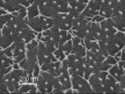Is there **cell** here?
Returning a JSON list of instances; mask_svg holds the SVG:
<instances>
[{
  "label": "cell",
  "instance_id": "7c38bea8",
  "mask_svg": "<svg viewBox=\"0 0 125 94\" xmlns=\"http://www.w3.org/2000/svg\"><path fill=\"white\" fill-rule=\"evenodd\" d=\"M102 3L101 0H90L80 14V16L92 20L94 16L99 14Z\"/></svg>",
  "mask_w": 125,
  "mask_h": 94
},
{
  "label": "cell",
  "instance_id": "e575fe53",
  "mask_svg": "<svg viewBox=\"0 0 125 94\" xmlns=\"http://www.w3.org/2000/svg\"></svg>",
  "mask_w": 125,
  "mask_h": 94
},
{
  "label": "cell",
  "instance_id": "5bb4252c",
  "mask_svg": "<svg viewBox=\"0 0 125 94\" xmlns=\"http://www.w3.org/2000/svg\"><path fill=\"white\" fill-rule=\"evenodd\" d=\"M100 26L105 40L115 35L118 31L115 23L110 18H105L100 23Z\"/></svg>",
  "mask_w": 125,
  "mask_h": 94
},
{
  "label": "cell",
  "instance_id": "6da1fadb",
  "mask_svg": "<svg viewBox=\"0 0 125 94\" xmlns=\"http://www.w3.org/2000/svg\"><path fill=\"white\" fill-rule=\"evenodd\" d=\"M73 35L71 32L65 31L53 26L38 34V40L47 42L53 45L57 49L59 46L72 39Z\"/></svg>",
  "mask_w": 125,
  "mask_h": 94
},
{
  "label": "cell",
  "instance_id": "52a82bcc",
  "mask_svg": "<svg viewBox=\"0 0 125 94\" xmlns=\"http://www.w3.org/2000/svg\"><path fill=\"white\" fill-rule=\"evenodd\" d=\"M91 23V19L80 15L74 19L71 32L73 36L84 39L89 32Z\"/></svg>",
  "mask_w": 125,
  "mask_h": 94
},
{
  "label": "cell",
  "instance_id": "cb8c5ba5",
  "mask_svg": "<svg viewBox=\"0 0 125 94\" xmlns=\"http://www.w3.org/2000/svg\"><path fill=\"white\" fill-rule=\"evenodd\" d=\"M109 73L118 81L125 74V70L118 62L112 66L108 70Z\"/></svg>",
  "mask_w": 125,
  "mask_h": 94
},
{
  "label": "cell",
  "instance_id": "e0dca14e",
  "mask_svg": "<svg viewBox=\"0 0 125 94\" xmlns=\"http://www.w3.org/2000/svg\"><path fill=\"white\" fill-rule=\"evenodd\" d=\"M103 93H120L119 82L109 73L104 83Z\"/></svg>",
  "mask_w": 125,
  "mask_h": 94
},
{
  "label": "cell",
  "instance_id": "8fae6325",
  "mask_svg": "<svg viewBox=\"0 0 125 94\" xmlns=\"http://www.w3.org/2000/svg\"><path fill=\"white\" fill-rule=\"evenodd\" d=\"M54 26L71 32L74 18L69 12L58 13L53 18Z\"/></svg>",
  "mask_w": 125,
  "mask_h": 94
},
{
  "label": "cell",
  "instance_id": "30bf717a",
  "mask_svg": "<svg viewBox=\"0 0 125 94\" xmlns=\"http://www.w3.org/2000/svg\"><path fill=\"white\" fill-rule=\"evenodd\" d=\"M109 74L108 71H99L90 76L88 82L95 93H103L104 85Z\"/></svg>",
  "mask_w": 125,
  "mask_h": 94
},
{
  "label": "cell",
  "instance_id": "1f68e13d",
  "mask_svg": "<svg viewBox=\"0 0 125 94\" xmlns=\"http://www.w3.org/2000/svg\"><path fill=\"white\" fill-rule=\"evenodd\" d=\"M118 62L123 67L125 70V61H120Z\"/></svg>",
  "mask_w": 125,
  "mask_h": 94
},
{
  "label": "cell",
  "instance_id": "5b68a950",
  "mask_svg": "<svg viewBox=\"0 0 125 94\" xmlns=\"http://www.w3.org/2000/svg\"><path fill=\"white\" fill-rule=\"evenodd\" d=\"M27 24L31 29L38 34L54 26L53 18L39 14L27 20Z\"/></svg>",
  "mask_w": 125,
  "mask_h": 94
},
{
  "label": "cell",
  "instance_id": "ffe728a7",
  "mask_svg": "<svg viewBox=\"0 0 125 94\" xmlns=\"http://www.w3.org/2000/svg\"><path fill=\"white\" fill-rule=\"evenodd\" d=\"M61 63L62 61L58 60L44 64L40 67V70L47 72L56 77L59 74Z\"/></svg>",
  "mask_w": 125,
  "mask_h": 94
},
{
  "label": "cell",
  "instance_id": "836d02e7",
  "mask_svg": "<svg viewBox=\"0 0 125 94\" xmlns=\"http://www.w3.org/2000/svg\"></svg>",
  "mask_w": 125,
  "mask_h": 94
},
{
  "label": "cell",
  "instance_id": "d6a6232c",
  "mask_svg": "<svg viewBox=\"0 0 125 94\" xmlns=\"http://www.w3.org/2000/svg\"><path fill=\"white\" fill-rule=\"evenodd\" d=\"M102 2H104V1H105L107 0H101Z\"/></svg>",
  "mask_w": 125,
  "mask_h": 94
},
{
  "label": "cell",
  "instance_id": "9a60e30c",
  "mask_svg": "<svg viewBox=\"0 0 125 94\" xmlns=\"http://www.w3.org/2000/svg\"><path fill=\"white\" fill-rule=\"evenodd\" d=\"M72 49L71 54H75L80 57H85L87 50L83 39L73 36L72 38Z\"/></svg>",
  "mask_w": 125,
  "mask_h": 94
},
{
  "label": "cell",
  "instance_id": "4316f807",
  "mask_svg": "<svg viewBox=\"0 0 125 94\" xmlns=\"http://www.w3.org/2000/svg\"><path fill=\"white\" fill-rule=\"evenodd\" d=\"M27 9V19H30L40 14L38 6L35 3Z\"/></svg>",
  "mask_w": 125,
  "mask_h": 94
},
{
  "label": "cell",
  "instance_id": "2e32d148",
  "mask_svg": "<svg viewBox=\"0 0 125 94\" xmlns=\"http://www.w3.org/2000/svg\"><path fill=\"white\" fill-rule=\"evenodd\" d=\"M84 39L104 41L105 39L101 29L100 23L91 22L89 32Z\"/></svg>",
  "mask_w": 125,
  "mask_h": 94
},
{
  "label": "cell",
  "instance_id": "f1b7e54d",
  "mask_svg": "<svg viewBox=\"0 0 125 94\" xmlns=\"http://www.w3.org/2000/svg\"><path fill=\"white\" fill-rule=\"evenodd\" d=\"M120 93H125V74L122 76L119 80Z\"/></svg>",
  "mask_w": 125,
  "mask_h": 94
},
{
  "label": "cell",
  "instance_id": "7402d4cb",
  "mask_svg": "<svg viewBox=\"0 0 125 94\" xmlns=\"http://www.w3.org/2000/svg\"><path fill=\"white\" fill-rule=\"evenodd\" d=\"M111 18L115 23L118 31L125 32V12L113 13Z\"/></svg>",
  "mask_w": 125,
  "mask_h": 94
},
{
  "label": "cell",
  "instance_id": "ba28073f",
  "mask_svg": "<svg viewBox=\"0 0 125 94\" xmlns=\"http://www.w3.org/2000/svg\"><path fill=\"white\" fill-rule=\"evenodd\" d=\"M70 74L76 73L84 77L85 57H82L70 54L65 59Z\"/></svg>",
  "mask_w": 125,
  "mask_h": 94
},
{
  "label": "cell",
  "instance_id": "44dd1931",
  "mask_svg": "<svg viewBox=\"0 0 125 94\" xmlns=\"http://www.w3.org/2000/svg\"><path fill=\"white\" fill-rule=\"evenodd\" d=\"M22 6L16 0H1L0 9L9 13L17 12Z\"/></svg>",
  "mask_w": 125,
  "mask_h": 94
},
{
  "label": "cell",
  "instance_id": "277c9868",
  "mask_svg": "<svg viewBox=\"0 0 125 94\" xmlns=\"http://www.w3.org/2000/svg\"><path fill=\"white\" fill-rule=\"evenodd\" d=\"M38 40L37 58L40 67L44 64L58 61L54 55V52L57 48L53 45L48 42Z\"/></svg>",
  "mask_w": 125,
  "mask_h": 94
},
{
  "label": "cell",
  "instance_id": "603a6c76",
  "mask_svg": "<svg viewBox=\"0 0 125 94\" xmlns=\"http://www.w3.org/2000/svg\"><path fill=\"white\" fill-rule=\"evenodd\" d=\"M113 12V8L107 0L102 4L99 11V14L105 18L112 17Z\"/></svg>",
  "mask_w": 125,
  "mask_h": 94
},
{
  "label": "cell",
  "instance_id": "3957f363",
  "mask_svg": "<svg viewBox=\"0 0 125 94\" xmlns=\"http://www.w3.org/2000/svg\"><path fill=\"white\" fill-rule=\"evenodd\" d=\"M55 83V77L47 72L40 70L33 84L37 90V93H52Z\"/></svg>",
  "mask_w": 125,
  "mask_h": 94
},
{
  "label": "cell",
  "instance_id": "4dcf8cb0",
  "mask_svg": "<svg viewBox=\"0 0 125 94\" xmlns=\"http://www.w3.org/2000/svg\"><path fill=\"white\" fill-rule=\"evenodd\" d=\"M120 61H125V46L121 51Z\"/></svg>",
  "mask_w": 125,
  "mask_h": 94
},
{
  "label": "cell",
  "instance_id": "8992f818",
  "mask_svg": "<svg viewBox=\"0 0 125 94\" xmlns=\"http://www.w3.org/2000/svg\"><path fill=\"white\" fill-rule=\"evenodd\" d=\"M109 55L115 56L121 51L125 46V33L118 31L105 41Z\"/></svg>",
  "mask_w": 125,
  "mask_h": 94
},
{
  "label": "cell",
  "instance_id": "ac0fdd59",
  "mask_svg": "<svg viewBox=\"0 0 125 94\" xmlns=\"http://www.w3.org/2000/svg\"><path fill=\"white\" fill-rule=\"evenodd\" d=\"M0 76L1 78L13 69L15 64L12 57L7 56L3 53H0Z\"/></svg>",
  "mask_w": 125,
  "mask_h": 94
},
{
  "label": "cell",
  "instance_id": "484cf974",
  "mask_svg": "<svg viewBox=\"0 0 125 94\" xmlns=\"http://www.w3.org/2000/svg\"><path fill=\"white\" fill-rule=\"evenodd\" d=\"M115 57L109 55L103 61L102 71H108L113 65L117 63Z\"/></svg>",
  "mask_w": 125,
  "mask_h": 94
},
{
  "label": "cell",
  "instance_id": "83f0119b",
  "mask_svg": "<svg viewBox=\"0 0 125 94\" xmlns=\"http://www.w3.org/2000/svg\"><path fill=\"white\" fill-rule=\"evenodd\" d=\"M20 5L27 8L35 2V0H16Z\"/></svg>",
  "mask_w": 125,
  "mask_h": 94
},
{
  "label": "cell",
  "instance_id": "f546056e",
  "mask_svg": "<svg viewBox=\"0 0 125 94\" xmlns=\"http://www.w3.org/2000/svg\"><path fill=\"white\" fill-rule=\"evenodd\" d=\"M105 18L99 14L96 15L92 18L91 22H95V23H101Z\"/></svg>",
  "mask_w": 125,
  "mask_h": 94
},
{
  "label": "cell",
  "instance_id": "4fadbf2b",
  "mask_svg": "<svg viewBox=\"0 0 125 94\" xmlns=\"http://www.w3.org/2000/svg\"><path fill=\"white\" fill-rule=\"evenodd\" d=\"M27 44L21 42H17L11 46L12 58L14 64H18L26 57Z\"/></svg>",
  "mask_w": 125,
  "mask_h": 94
},
{
  "label": "cell",
  "instance_id": "7a4b0ae2",
  "mask_svg": "<svg viewBox=\"0 0 125 94\" xmlns=\"http://www.w3.org/2000/svg\"><path fill=\"white\" fill-rule=\"evenodd\" d=\"M72 87L71 75L65 59L62 61L59 74L55 77L54 89L52 93H66Z\"/></svg>",
  "mask_w": 125,
  "mask_h": 94
},
{
  "label": "cell",
  "instance_id": "d4e9b609",
  "mask_svg": "<svg viewBox=\"0 0 125 94\" xmlns=\"http://www.w3.org/2000/svg\"><path fill=\"white\" fill-rule=\"evenodd\" d=\"M83 39L87 51L94 53H99L100 48L98 41L87 39Z\"/></svg>",
  "mask_w": 125,
  "mask_h": 94
},
{
  "label": "cell",
  "instance_id": "9c48e42d",
  "mask_svg": "<svg viewBox=\"0 0 125 94\" xmlns=\"http://www.w3.org/2000/svg\"><path fill=\"white\" fill-rule=\"evenodd\" d=\"M70 75L73 93H95L88 80L83 76L74 73Z\"/></svg>",
  "mask_w": 125,
  "mask_h": 94
},
{
  "label": "cell",
  "instance_id": "d6986e66",
  "mask_svg": "<svg viewBox=\"0 0 125 94\" xmlns=\"http://www.w3.org/2000/svg\"><path fill=\"white\" fill-rule=\"evenodd\" d=\"M72 49V39L67 41L65 44L60 46L54 52L57 59L62 61L71 54Z\"/></svg>",
  "mask_w": 125,
  "mask_h": 94
}]
</instances>
